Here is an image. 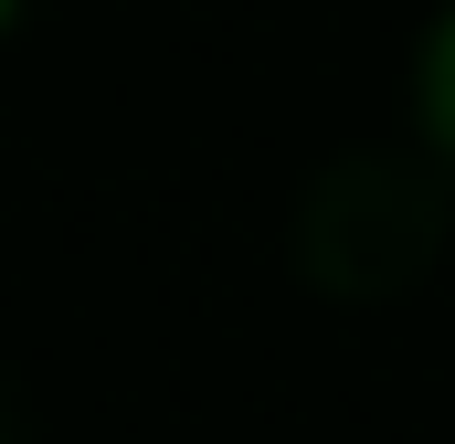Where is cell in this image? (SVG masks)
<instances>
[{"instance_id": "1", "label": "cell", "mask_w": 455, "mask_h": 444, "mask_svg": "<svg viewBox=\"0 0 455 444\" xmlns=\"http://www.w3.org/2000/svg\"><path fill=\"white\" fill-rule=\"evenodd\" d=\"M455 191L424 148H339L297 202V275L339 307H381L435 275Z\"/></svg>"}, {"instance_id": "2", "label": "cell", "mask_w": 455, "mask_h": 444, "mask_svg": "<svg viewBox=\"0 0 455 444\" xmlns=\"http://www.w3.org/2000/svg\"><path fill=\"white\" fill-rule=\"evenodd\" d=\"M413 116H424V148L455 170V0L435 11V32L413 53Z\"/></svg>"}]
</instances>
